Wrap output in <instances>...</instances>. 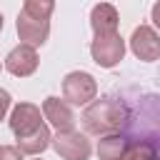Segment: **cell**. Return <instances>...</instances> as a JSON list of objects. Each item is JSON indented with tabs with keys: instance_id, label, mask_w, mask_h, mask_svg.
I'll use <instances>...</instances> for the list:
<instances>
[{
	"instance_id": "6da1fadb",
	"label": "cell",
	"mask_w": 160,
	"mask_h": 160,
	"mask_svg": "<svg viewBox=\"0 0 160 160\" xmlns=\"http://www.w3.org/2000/svg\"><path fill=\"white\" fill-rule=\"evenodd\" d=\"M128 120V108L118 98H100L92 100L82 112V128L90 135H115Z\"/></svg>"
},
{
	"instance_id": "7a4b0ae2",
	"label": "cell",
	"mask_w": 160,
	"mask_h": 160,
	"mask_svg": "<svg viewBox=\"0 0 160 160\" xmlns=\"http://www.w3.org/2000/svg\"><path fill=\"white\" fill-rule=\"evenodd\" d=\"M98 95V82L90 72L75 70L62 78V100L70 105H90Z\"/></svg>"
},
{
	"instance_id": "3957f363",
	"label": "cell",
	"mask_w": 160,
	"mask_h": 160,
	"mask_svg": "<svg viewBox=\"0 0 160 160\" xmlns=\"http://www.w3.org/2000/svg\"><path fill=\"white\" fill-rule=\"evenodd\" d=\"M90 55L100 68H115L125 55V40L120 38V32L95 35V40L90 42Z\"/></svg>"
},
{
	"instance_id": "277c9868",
	"label": "cell",
	"mask_w": 160,
	"mask_h": 160,
	"mask_svg": "<svg viewBox=\"0 0 160 160\" xmlns=\"http://www.w3.org/2000/svg\"><path fill=\"white\" fill-rule=\"evenodd\" d=\"M52 150L62 160H88L92 152V145H90L88 135L70 130V132H58L52 138Z\"/></svg>"
},
{
	"instance_id": "5b68a950",
	"label": "cell",
	"mask_w": 160,
	"mask_h": 160,
	"mask_svg": "<svg viewBox=\"0 0 160 160\" xmlns=\"http://www.w3.org/2000/svg\"><path fill=\"white\" fill-rule=\"evenodd\" d=\"M15 140L18 138H25L30 132H35L40 125H42V115H40V108L32 105V102H18L10 112V120H8Z\"/></svg>"
},
{
	"instance_id": "8992f818",
	"label": "cell",
	"mask_w": 160,
	"mask_h": 160,
	"mask_svg": "<svg viewBox=\"0 0 160 160\" xmlns=\"http://www.w3.org/2000/svg\"><path fill=\"white\" fill-rule=\"evenodd\" d=\"M130 50L138 60H145V62L158 60L160 58V35L155 32V28H150V25L135 28L130 35Z\"/></svg>"
},
{
	"instance_id": "52a82bcc",
	"label": "cell",
	"mask_w": 160,
	"mask_h": 160,
	"mask_svg": "<svg viewBox=\"0 0 160 160\" xmlns=\"http://www.w3.org/2000/svg\"><path fill=\"white\" fill-rule=\"evenodd\" d=\"M15 30H18L22 45L38 48V45H42V42L48 40V35H50V20H38V18H32V15H28V12L20 10V15H18V20H15Z\"/></svg>"
},
{
	"instance_id": "ba28073f",
	"label": "cell",
	"mask_w": 160,
	"mask_h": 160,
	"mask_svg": "<svg viewBox=\"0 0 160 160\" xmlns=\"http://www.w3.org/2000/svg\"><path fill=\"white\" fill-rule=\"evenodd\" d=\"M40 65V58H38V50L30 48V45H18L8 52L5 58V70L12 72L15 78H28L38 70Z\"/></svg>"
},
{
	"instance_id": "9c48e42d",
	"label": "cell",
	"mask_w": 160,
	"mask_h": 160,
	"mask_svg": "<svg viewBox=\"0 0 160 160\" xmlns=\"http://www.w3.org/2000/svg\"><path fill=\"white\" fill-rule=\"evenodd\" d=\"M42 115L58 132H70L75 128V115H72V108L68 100H60L52 95L45 98L42 100Z\"/></svg>"
},
{
	"instance_id": "30bf717a",
	"label": "cell",
	"mask_w": 160,
	"mask_h": 160,
	"mask_svg": "<svg viewBox=\"0 0 160 160\" xmlns=\"http://www.w3.org/2000/svg\"><path fill=\"white\" fill-rule=\"evenodd\" d=\"M118 10L110 2H100L92 8L90 12V28L95 35H108V32H118Z\"/></svg>"
},
{
	"instance_id": "8fae6325",
	"label": "cell",
	"mask_w": 160,
	"mask_h": 160,
	"mask_svg": "<svg viewBox=\"0 0 160 160\" xmlns=\"http://www.w3.org/2000/svg\"><path fill=\"white\" fill-rule=\"evenodd\" d=\"M128 150H130V140L120 132L105 135L98 142V158L100 160H128Z\"/></svg>"
},
{
	"instance_id": "7c38bea8",
	"label": "cell",
	"mask_w": 160,
	"mask_h": 160,
	"mask_svg": "<svg viewBox=\"0 0 160 160\" xmlns=\"http://www.w3.org/2000/svg\"><path fill=\"white\" fill-rule=\"evenodd\" d=\"M52 145V135H50V128L42 122L35 132L25 135V138H18V150L22 155H40L42 150H48Z\"/></svg>"
},
{
	"instance_id": "4fadbf2b",
	"label": "cell",
	"mask_w": 160,
	"mask_h": 160,
	"mask_svg": "<svg viewBox=\"0 0 160 160\" xmlns=\"http://www.w3.org/2000/svg\"><path fill=\"white\" fill-rule=\"evenodd\" d=\"M128 160H160V155L150 140H135V142H130Z\"/></svg>"
},
{
	"instance_id": "5bb4252c",
	"label": "cell",
	"mask_w": 160,
	"mask_h": 160,
	"mask_svg": "<svg viewBox=\"0 0 160 160\" xmlns=\"http://www.w3.org/2000/svg\"><path fill=\"white\" fill-rule=\"evenodd\" d=\"M20 10L38 18V20H50V15L55 10V2H50V0H25Z\"/></svg>"
},
{
	"instance_id": "9a60e30c",
	"label": "cell",
	"mask_w": 160,
	"mask_h": 160,
	"mask_svg": "<svg viewBox=\"0 0 160 160\" xmlns=\"http://www.w3.org/2000/svg\"><path fill=\"white\" fill-rule=\"evenodd\" d=\"M0 160H22L18 145H0Z\"/></svg>"
},
{
	"instance_id": "2e32d148",
	"label": "cell",
	"mask_w": 160,
	"mask_h": 160,
	"mask_svg": "<svg viewBox=\"0 0 160 160\" xmlns=\"http://www.w3.org/2000/svg\"><path fill=\"white\" fill-rule=\"evenodd\" d=\"M10 92L5 90V88H0V120H5V115H8V110H10Z\"/></svg>"
},
{
	"instance_id": "e0dca14e",
	"label": "cell",
	"mask_w": 160,
	"mask_h": 160,
	"mask_svg": "<svg viewBox=\"0 0 160 160\" xmlns=\"http://www.w3.org/2000/svg\"><path fill=\"white\" fill-rule=\"evenodd\" d=\"M150 15H152V22H155V28L160 30V0L152 5V10H150Z\"/></svg>"
},
{
	"instance_id": "ac0fdd59",
	"label": "cell",
	"mask_w": 160,
	"mask_h": 160,
	"mask_svg": "<svg viewBox=\"0 0 160 160\" xmlns=\"http://www.w3.org/2000/svg\"><path fill=\"white\" fill-rule=\"evenodd\" d=\"M0 32H2V15H0Z\"/></svg>"
},
{
	"instance_id": "d6986e66",
	"label": "cell",
	"mask_w": 160,
	"mask_h": 160,
	"mask_svg": "<svg viewBox=\"0 0 160 160\" xmlns=\"http://www.w3.org/2000/svg\"><path fill=\"white\" fill-rule=\"evenodd\" d=\"M0 70H2V65H0Z\"/></svg>"
}]
</instances>
